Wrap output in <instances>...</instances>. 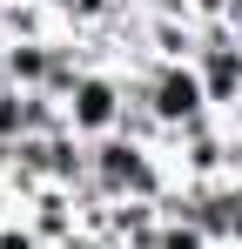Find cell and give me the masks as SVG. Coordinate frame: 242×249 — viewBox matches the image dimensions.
<instances>
[{"mask_svg":"<svg viewBox=\"0 0 242 249\" xmlns=\"http://www.w3.org/2000/svg\"><path fill=\"white\" fill-rule=\"evenodd\" d=\"M94 148V202H161L175 182V162L168 148H148V142H128V135H108V142H87Z\"/></svg>","mask_w":242,"mask_h":249,"instance_id":"cell-1","label":"cell"},{"mask_svg":"<svg viewBox=\"0 0 242 249\" xmlns=\"http://www.w3.org/2000/svg\"><path fill=\"white\" fill-rule=\"evenodd\" d=\"M128 88L148 101V115L161 122L168 142H182V135H195V128L215 122V101H208V88H202L195 61H148V68L128 74Z\"/></svg>","mask_w":242,"mask_h":249,"instance_id":"cell-2","label":"cell"},{"mask_svg":"<svg viewBox=\"0 0 242 249\" xmlns=\"http://www.w3.org/2000/svg\"><path fill=\"white\" fill-rule=\"evenodd\" d=\"M61 115H68V135H81V142H108V135H121V115H128V74H121V68H87V74L68 88Z\"/></svg>","mask_w":242,"mask_h":249,"instance_id":"cell-3","label":"cell"},{"mask_svg":"<svg viewBox=\"0 0 242 249\" xmlns=\"http://www.w3.org/2000/svg\"><path fill=\"white\" fill-rule=\"evenodd\" d=\"M54 61H61V34H54V41H7V88L47 94V81H54Z\"/></svg>","mask_w":242,"mask_h":249,"instance_id":"cell-4","label":"cell"},{"mask_svg":"<svg viewBox=\"0 0 242 249\" xmlns=\"http://www.w3.org/2000/svg\"><path fill=\"white\" fill-rule=\"evenodd\" d=\"M61 34V7L47 0H0V41H54Z\"/></svg>","mask_w":242,"mask_h":249,"instance_id":"cell-5","label":"cell"},{"mask_svg":"<svg viewBox=\"0 0 242 249\" xmlns=\"http://www.w3.org/2000/svg\"><path fill=\"white\" fill-rule=\"evenodd\" d=\"M155 249H222V243L189 215L182 189H168V196H161V222H155Z\"/></svg>","mask_w":242,"mask_h":249,"instance_id":"cell-6","label":"cell"},{"mask_svg":"<svg viewBox=\"0 0 242 249\" xmlns=\"http://www.w3.org/2000/svg\"><path fill=\"white\" fill-rule=\"evenodd\" d=\"M0 249H47V236L27 222V209H14V215H0Z\"/></svg>","mask_w":242,"mask_h":249,"instance_id":"cell-7","label":"cell"},{"mask_svg":"<svg viewBox=\"0 0 242 249\" xmlns=\"http://www.w3.org/2000/svg\"><path fill=\"white\" fill-rule=\"evenodd\" d=\"M0 88H7V41H0Z\"/></svg>","mask_w":242,"mask_h":249,"instance_id":"cell-8","label":"cell"},{"mask_svg":"<svg viewBox=\"0 0 242 249\" xmlns=\"http://www.w3.org/2000/svg\"><path fill=\"white\" fill-rule=\"evenodd\" d=\"M47 7H68V0H47Z\"/></svg>","mask_w":242,"mask_h":249,"instance_id":"cell-9","label":"cell"}]
</instances>
